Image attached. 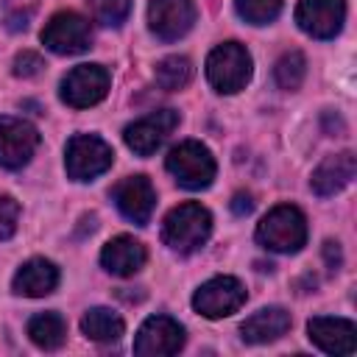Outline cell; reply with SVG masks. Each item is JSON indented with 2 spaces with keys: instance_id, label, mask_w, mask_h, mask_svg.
Segmentation results:
<instances>
[{
  "instance_id": "6da1fadb",
  "label": "cell",
  "mask_w": 357,
  "mask_h": 357,
  "mask_svg": "<svg viewBox=\"0 0 357 357\" xmlns=\"http://www.w3.org/2000/svg\"><path fill=\"white\" fill-rule=\"evenodd\" d=\"M209 231H212V215L206 206H201L195 201L173 206L165 218V226H162L165 243L178 254L198 251L206 243Z\"/></svg>"
},
{
  "instance_id": "7a4b0ae2",
  "label": "cell",
  "mask_w": 357,
  "mask_h": 357,
  "mask_svg": "<svg viewBox=\"0 0 357 357\" xmlns=\"http://www.w3.org/2000/svg\"><path fill=\"white\" fill-rule=\"evenodd\" d=\"M257 240L268 251L279 254H293L304 245L307 240V220L298 206L293 204H279L273 206L257 226Z\"/></svg>"
},
{
  "instance_id": "3957f363",
  "label": "cell",
  "mask_w": 357,
  "mask_h": 357,
  "mask_svg": "<svg viewBox=\"0 0 357 357\" xmlns=\"http://www.w3.org/2000/svg\"><path fill=\"white\" fill-rule=\"evenodd\" d=\"M206 78L218 92H240L251 78V56L240 42L218 45L206 59Z\"/></svg>"
},
{
  "instance_id": "277c9868",
  "label": "cell",
  "mask_w": 357,
  "mask_h": 357,
  "mask_svg": "<svg viewBox=\"0 0 357 357\" xmlns=\"http://www.w3.org/2000/svg\"><path fill=\"white\" fill-rule=\"evenodd\" d=\"M165 165L173 173V178L187 190H204L215 178V159H212L209 148L195 139H187V142H178L176 148H170Z\"/></svg>"
},
{
  "instance_id": "5b68a950",
  "label": "cell",
  "mask_w": 357,
  "mask_h": 357,
  "mask_svg": "<svg viewBox=\"0 0 357 357\" xmlns=\"http://www.w3.org/2000/svg\"><path fill=\"white\" fill-rule=\"evenodd\" d=\"M114 151L95 134H75L67 142V153H64V167L67 176L75 181H92L95 176L106 173L112 167Z\"/></svg>"
},
{
  "instance_id": "8992f818",
  "label": "cell",
  "mask_w": 357,
  "mask_h": 357,
  "mask_svg": "<svg viewBox=\"0 0 357 357\" xmlns=\"http://www.w3.org/2000/svg\"><path fill=\"white\" fill-rule=\"evenodd\" d=\"M42 42H45L47 50L61 53V56L84 53L89 47V42H92L89 20L75 14V11H59L42 28Z\"/></svg>"
},
{
  "instance_id": "52a82bcc",
  "label": "cell",
  "mask_w": 357,
  "mask_h": 357,
  "mask_svg": "<svg viewBox=\"0 0 357 357\" xmlns=\"http://www.w3.org/2000/svg\"><path fill=\"white\" fill-rule=\"evenodd\" d=\"M109 73L100 64H78L61 78V100L73 109H89L109 92Z\"/></svg>"
},
{
  "instance_id": "ba28073f",
  "label": "cell",
  "mask_w": 357,
  "mask_h": 357,
  "mask_svg": "<svg viewBox=\"0 0 357 357\" xmlns=\"http://www.w3.org/2000/svg\"><path fill=\"white\" fill-rule=\"evenodd\" d=\"M243 301H245V287L234 276H215L204 282L192 296V307L204 318H226L237 312Z\"/></svg>"
},
{
  "instance_id": "9c48e42d",
  "label": "cell",
  "mask_w": 357,
  "mask_h": 357,
  "mask_svg": "<svg viewBox=\"0 0 357 357\" xmlns=\"http://www.w3.org/2000/svg\"><path fill=\"white\" fill-rule=\"evenodd\" d=\"M176 126H178V112H173V109H159V112H151V114L134 120L131 126H126L123 139H126V145H128L134 153L151 156V153L173 134Z\"/></svg>"
},
{
  "instance_id": "30bf717a",
  "label": "cell",
  "mask_w": 357,
  "mask_h": 357,
  "mask_svg": "<svg viewBox=\"0 0 357 357\" xmlns=\"http://www.w3.org/2000/svg\"><path fill=\"white\" fill-rule=\"evenodd\" d=\"M184 346V326L170 315H151L134 340V351L139 357H167Z\"/></svg>"
},
{
  "instance_id": "8fae6325",
  "label": "cell",
  "mask_w": 357,
  "mask_h": 357,
  "mask_svg": "<svg viewBox=\"0 0 357 357\" xmlns=\"http://www.w3.org/2000/svg\"><path fill=\"white\" fill-rule=\"evenodd\" d=\"M346 20V3L343 0H298L296 6V22L304 33L315 39H332Z\"/></svg>"
},
{
  "instance_id": "7c38bea8",
  "label": "cell",
  "mask_w": 357,
  "mask_h": 357,
  "mask_svg": "<svg viewBox=\"0 0 357 357\" xmlns=\"http://www.w3.org/2000/svg\"><path fill=\"white\" fill-rule=\"evenodd\" d=\"M39 148V131L17 117H0V165L3 167H22L31 162L33 151Z\"/></svg>"
},
{
  "instance_id": "4fadbf2b",
  "label": "cell",
  "mask_w": 357,
  "mask_h": 357,
  "mask_svg": "<svg viewBox=\"0 0 357 357\" xmlns=\"http://www.w3.org/2000/svg\"><path fill=\"white\" fill-rule=\"evenodd\" d=\"M192 20H195L192 0H151L148 6V25L165 42L184 36L192 28Z\"/></svg>"
},
{
  "instance_id": "5bb4252c",
  "label": "cell",
  "mask_w": 357,
  "mask_h": 357,
  "mask_svg": "<svg viewBox=\"0 0 357 357\" xmlns=\"http://www.w3.org/2000/svg\"><path fill=\"white\" fill-rule=\"evenodd\" d=\"M112 198L117 204V209L134 220L137 226H145L151 220V212L156 206V192L151 187V181L145 176H128L120 184H114Z\"/></svg>"
},
{
  "instance_id": "9a60e30c",
  "label": "cell",
  "mask_w": 357,
  "mask_h": 357,
  "mask_svg": "<svg viewBox=\"0 0 357 357\" xmlns=\"http://www.w3.org/2000/svg\"><path fill=\"white\" fill-rule=\"evenodd\" d=\"M307 332H310V340L326 354H351L357 349V329L346 318L318 315L307 324Z\"/></svg>"
},
{
  "instance_id": "2e32d148",
  "label": "cell",
  "mask_w": 357,
  "mask_h": 357,
  "mask_svg": "<svg viewBox=\"0 0 357 357\" xmlns=\"http://www.w3.org/2000/svg\"><path fill=\"white\" fill-rule=\"evenodd\" d=\"M100 265L114 276H134L145 265V245L128 234H117L103 245Z\"/></svg>"
},
{
  "instance_id": "e0dca14e",
  "label": "cell",
  "mask_w": 357,
  "mask_h": 357,
  "mask_svg": "<svg viewBox=\"0 0 357 357\" xmlns=\"http://www.w3.org/2000/svg\"><path fill=\"white\" fill-rule=\"evenodd\" d=\"M354 170H357V162H354V153L351 151H343V153H335V156H326L315 170H312V190L318 195H335L340 192L351 178H354Z\"/></svg>"
},
{
  "instance_id": "ac0fdd59",
  "label": "cell",
  "mask_w": 357,
  "mask_h": 357,
  "mask_svg": "<svg viewBox=\"0 0 357 357\" xmlns=\"http://www.w3.org/2000/svg\"><path fill=\"white\" fill-rule=\"evenodd\" d=\"M59 284V268L50 262V259H28L25 265H20V271L14 273V293L20 296H28V298H39V296H47L53 293Z\"/></svg>"
},
{
  "instance_id": "d6986e66",
  "label": "cell",
  "mask_w": 357,
  "mask_h": 357,
  "mask_svg": "<svg viewBox=\"0 0 357 357\" xmlns=\"http://www.w3.org/2000/svg\"><path fill=\"white\" fill-rule=\"evenodd\" d=\"M290 329V312L282 307H265L257 310L251 318L243 321L240 332L245 343H271L276 337H282Z\"/></svg>"
},
{
  "instance_id": "ffe728a7",
  "label": "cell",
  "mask_w": 357,
  "mask_h": 357,
  "mask_svg": "<svg viewBox=\"0 0 357 357\" xmlns=\"http://www.w3.org/2000/svg\"><path fill=\"white\" fill-rule=\"evenodd\" d=\"M126 324L117 312L106 310V307H95L89 310L84 318H81V332L89 337V340H98V343H114L120 340Z\"/></svg>"
},
{
  "instance_id": "44dd1931",
  "label": "cell",
  "mask_w": 357,
  "mask_h": 357,
  "mask_svg": "<svg viewBox=\"0 0 357 357\" xmlns=\"http://www.w3.org/2000/svg\"><path fill=\"white\" fill-rule=\"evenodd\" d=\"M28 337L39 346V349H59L67 337V324L59 312H39L28 321Z\"/></svg>"
},
{
  "instance_id": "7402d4cb",
  "label": "cell",
  "mask_w": 357,
  "mask_h": 357,
  "mask_svg": "<svg viewBox=\"0 0 357 357\" xmlns=\"http://www.w3.org/2000/svg\"><path fill=\"white\" fill-rule=\"evenodd\" d=\"M156 84L167 92H176V89H184L190 81H192V64L190 59L184 56H167L156 64Z\"/></svg>"
},
{
  "instance_id": "603a6c76",
  "label": "cell",
  "mask_w": 357,
  "mask_h": 357,
  "mask_svg": "<svg viewBox=\"0 0 357 357\" xmlns=\"http://www.w3.org/2000/svg\"><path fill=\"white\" fill-rule=\"evenodd\" d=\"M304 75H307V59L298 50H287L279 56V61L273 67V78L282 89H298Z\"/></svg>"
},
{
  "instance_id": "cb8c5ba5",
  "label": "cell",
  "mask_w": 357,
  "mask_h": 357,
  "mask_svg": "<svg viewBox=\"0 0 357 357\" xmlns=\"http://www.w3.org/2000/svg\"><path fill=\"white\" fill-rule=\"evenodd\" d=\"M234 6L237 14L251 25H268L282 11V0H234Z\"/></svg>"
},
{
  "instance_id": "d4e9b609",
  "label": "cell",
  "mask_w": 357,
  "mask_h": 357,
  "mask_svg": "<svg viewBox=\"0 0 357 357\" xmlns=\"http://www.w3.org/2000/svg\"><path fill=\"white\" fill-rule=\"evenodd\" d=\"M131 11V0H92V14L103 25H123Z\"/></svg>"
},
{
  "instance_id": "484cf974",
  "label": "cell",
  "mask_w": 357,
  "mask_h": 357,
  "mask_svg": "<svg viewBox=\"0 0 357 357\" xmlns=\"http://www.w3.org/2000/svg\"><path fill=\"white\" fill-rule=\"evenodd\" d=\"M17 218L20 206L11 195H0V240H8L17 231Z\"/></svg>"
},
{
  "instance_id": "4316f807",
  "label": "cell",
  "mask_w": 357,
  "mask_h": 357,
  "mask_svg": "<svg viewBox=\"0 0 357 357\" xmlns=\"http://www.w3.org/2000/svg\"><path fill=\"white\" fill-rule=\"evenodd\" d=\"M42 67H45V61H42V56L33 53V50H22V53H17V59H14V75H20V78H33V75L42 73Z\"/></svg>"
},
{
  "instance_id": "83f0119b",
  "label": "cell",
  "mask_w": 357,
  "mask_h": 357,
  "mask_svg": "<svg viewBox=\"0 0 357 357\" xmlns=\"http://www.w3.org/2000/svg\"><path fill=\"white\" fill-rule=\"evenodd\" d=\"M251 209H254V201H251L248 192H237V195L231 198V212H234V215H248Z\"/></svg>"
},
{
  "instance_id": "f1b7e54d",
  "label": "cell",
  "mask_w": 357,
  "mask_h": 357,
  "mask_svg": "<svg viewBox=\"0 0 357 357\" xmlns=\"http://www.w3.org/2000/svg\"><path fill=\"white\" fill-rule=\"evenodd\" d=\"M324 257H326V265L329 268H340V245L337 243H332V240H326L324 243Z\"/></svg>"
}]
</instances>
